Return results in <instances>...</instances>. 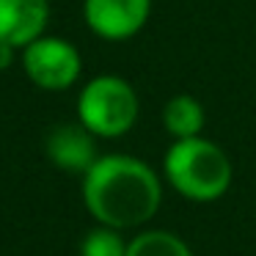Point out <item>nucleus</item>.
Instances as JSON below:
<instances>
[{
	"mask_svg": "<svg viewBox=\"0 0 256 256\" xmlns=\"http://www.w3.org/2000/svg\"><path fill=\"white\" fill-rule=\"evenodd\" d=\"M83 204L102 226L118 232L140 228L162 204V176L132 154H100L83 174Z\"/></svg>",
	"mask_w": 256,
	"mask_h": 256,
	"instance_id": "obj_1",
	"label": "nucleus"
},
{
	"mask_svg": "<svg viewBox=\"0 0 256 256\" xmlns=\"http://www.w3.org/2000/svg\"><path fill=\"white\" fill-rule=\"evenodd\" d=\"M162 179L182 198L193 204H212L228 193L234 182V166L223 146L204 135H196L174 140L166 149Z\"/></svg>",
	"mask_w": 256,
	"mask_h": 256,
	"instance_id": "obj_2",
	"label": "nucleus"
},
{
	"mask_svg": "<svg viewBox=\"0 0 256 256\" xmlns=\"http://www.w3.org/2000/svg\"><path fill=\"white\" fill-rule=\"evenodd\" d=\"M140 102L132 83L118 74H96L78 94V122L102 140L127 135L138 122Z\"/></svg>",
	"mask_w": 256,
	"mask_h": 256,
	"instance_id": "obj_3",
	"label": "nucleus"
},
{
	"mask_svg": "<svg viewBox=\"0 0 256 256\" xmlns=\"http://www.w3.org/2000/svg\"><path fill=\"white\" fill-rule=\"evenodd\" d=\"M20 64L22 72L36 88L58 94L78 86L83 74V56L80 50L64 36L42 34L30 44L20 50Z\"/></svg>",
	"mask_w": 256,
	"mask_h": 256,
	"instance_id": "obj_4",
	"label": "nucleus"
},
{
	"mask_svg": "<svg viewBox=\"0 0 256 256\" xmlns=\"http://www.w3.org/2000/svg\"><path fill=\"white\" fill-rule=\"evenodd\" d=\"M152 0H83V20L102 42H127L146 28Z\"/></svg>",
	"mask_w": 256,
	"mask_h": 256,
	"instance_id": "obj_5",
	"label": "nucleus"
},
{
	"mask_svg": "<svg viewBox=\"0 0 256 256\" xmlns=\"http://www.w3.org/2000/svg\"><path fill=\"white\" fill-rule=\"evenodd\" d=\"M96 140L100 138H96L94 132H88L80 122L58 124V127H52L44 138V154L56 168L83 176V174L96 162V157H100Z\"/></svg>",
	"mask_w": 256,
	"mask_h": 256,
	"instance_id": "obj_6",
	"label": "nucleus"
},
{
	"mask_svg": "<svg viewBox=\"0 0 256 256\" xmlns=\"http://www.w3.org/2000/svg\"><path fill=\"white\" fill-rule=\"evenodd\" d=\"M50 0H0V42L17 50L47 34Z\"/></svg>",
	"mask_w": 256,
	"mask_h": 256,
	"instance_id": "obj_7",
	"label": "nucleus"
},
{
	"mask_svg": "<svg viewBox=\"0 0 256 256\" xmlns=\"http://www.w3.org/2000/svg\"><path fill=\"white\" fill-rule=\"evenodd\" d=\"M162 127L171 135L174 140L182 138H196V135L204 132L206 127V110L196 96L190 94H176L162 105Z\"/></svg>",
	"mask_w": 256,
	"mask_h": 256,
	"instance_id": "obj_8",
	"label": "nucleus"
},
{
	"mask_svg": "<svg viewBox=\"0 0 256 256\" xmlns=\"http://www.w3.org/2000/svg\"><path fill=\"white\" fill-rule=\"evenodd\" d=\"M127 256H196L179 234L166 228H144L127 242Z\"/></svg>",
	"mask_w": 256,
	"mask_h": 256,
	"instance_id": "obj_9",
	"label": "nucleus"
},
{
	"mask_svg": "<svg viewBox=\"0 0 256 256\" xmlns=\"http://www.w3.org/2000/svg\"><path fill=\"white\" fill-rule=\"evenodd\" d=\"M127 242L130 240H124V232L96 223L80 240V256H127Z\"/></svg>",
	"mask_w": 256,
	"mask_h": 256,
	"instance_id": "obj_10",
	"label": "nucleus"
},
{
	"mask_svg": "<svg viewBox=\"0 0 256 256\" xmlns=\"http://www.w3.org/2000/svg\"><path fill=\"white\" fill-rule=\"evenodd\" d=\"M17 47L8 44V42H0V72H8V69L14 66V61H17Z\"/></svg>",
	"mask_w": 256,
	"mask_h": 256,
	"instance_id": "obj_11",
	"label": "nucleus"
}]
</instances>
